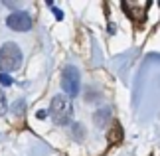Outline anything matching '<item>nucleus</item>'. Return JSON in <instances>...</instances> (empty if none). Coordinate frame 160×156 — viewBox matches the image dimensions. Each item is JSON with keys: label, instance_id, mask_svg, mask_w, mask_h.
Segmentation results:
<instances>
[{"label": "nucleus", "instance_id": "obj_1", "mask_svg": "<svg viewBox=\"0 0 160 156\" xmlns=\"http://www.w3.org/2000/svg\"><path fill=\"white\" fill-rule=\"evenodd\" d=\"M50 115L55 124H67L73 117V105L67 95H55L50 105Z\"/></svg>", "mask_w": 160, "mask_h": 156}, {"label": "nucleus", "instance_id": "obj_4", "mask_svg": "<svg viewBox=\"0 0 160 156\" xmlns=\"http://www.w3.org/2000/svg\"><path fill=\"white\" fill-rule=\"evenodd\" d=\"M6 26L16 30V32H28L32 28V16L28 12H12V14L6 18Z\"/></svg>", "mask_w": 160, "mask_h": 156}, {"label": "nucleus", "instance_id": "obj_5", "mask_svg": "<svg viewBox=\"0 0 160 156\" xmlns=\"http://www.w3.org/2000/svg\"><path fill=\"white\" fill-rule=\"evenodd\" d=\"M0 83H2L4 87H10L12 83H14V79H12L8 73H0Z\"/></svg>", "mask_w": 160, "mask_h": 156}, {"label": "nucleus", "instance_id": "obj_7", "mask_svg": "<svg viewBox=\"0 0 160 156\" xmlns=\"http://www.w3.org/2000/svg\"><path fill=\"white\" fill-rule=\"evenodd\" d=\"M48 6H50V8L53 10V14H55V18H58V20H63V12H61L59 8H55V4L52 2V0H50V2H48Z\"/></svg>", "mask_w": 160, "mask_h": 156}, {"label": "nucleus", "instance_id": "obj_2", "mask_svg": "<svg viewBox=\"0 0 160 156\" xmlns=\"http://www.w3.org/2000/svg\"><path fill=\"white\" fill-rule=\"evenodd\" d=\"M22 63V52L14 42H6L0 48V71L8 73V71H16Z\"/></svg>", "mask_w": 160, "mask_h": 156}, {"label": "nucleus", "instance_id": "obj_8", "mask_svg": "<svg viewBox=\"0 0 160 156\" xmlns=\"http://www.w3.org/2000/svg\"><path fill=\"white\" fill-rule=\"evenodd\" d=\"M24 109H26V103H24V101H16V103H14V113H16V115H22Z\"/></svg>", "mask_w": 160, "mask_h": 156}, {"label": "nucleus", "instance_id": "obj_3", "mask_svg": "<svg viewBox=\"0 0 160 156\" xmlns=\"http://www.w3.org/2000/svg\"><path fill=\"white\" fill-rule=\"evenodd\" d=\"M61 87L67 93V97H77L79 91H81V75H79L77 67L67 65L63 69V75H61Z\"/></svg>", "mask_w": 160, "mask_h": 156}, {"label": "nucleus", "instance_id": "obj_9", "mask_svg": "<svg viewBox=\"0 0 160 156\" xmlns=\"http://www.w3.org/2000/svg\"><path fill=\"white\" fill-rule=\"evenodd\" d=\"M115 30H117V28L113 26V24H109V34H115Z\"/></svg>", "mask_w": 160, "mask_h": 156}, {"label": "nucleus", "instance_id": "obj_6", "mask_svg": "<svg viewBox=\"0 0 160 156\" xmlns=\"http://www.w3.org/2000/svg\"><path fill=\"white\" fill-rule=\"evenodd\" d=\"M6 111H8V103H6V97L0 91V115H6Z\"/></svg>", "mask_w": 160, "mask_h": 156}]
</instances>
